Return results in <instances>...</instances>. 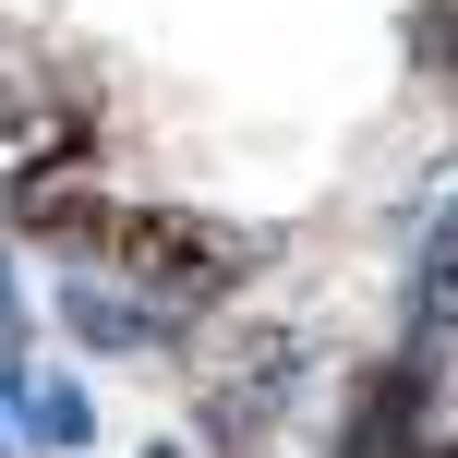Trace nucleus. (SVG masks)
Instances as JSON below:
<instances>
[{"label": "nucleus", "mask_w": 458, "mask_h": 458, "mask_svg": "<svg viewBox=\"0 0 458 458\" xmlns=\"http://www.w3.org/2000/svg\"><path fill=\"white\" fill-rule=\"evenodd\" d=\"M24 217H37L48 242H85V253H97L85 277H121V290H133L157 326H182V314H206V301H229V290H242V266H253V253L229 242L217 217H182V206H97V193H24Z\"/></svg>", "instance_id": "1"}, {"label": "nucleus", "mask_w": 458, "mask_h": 458, "mask_svg": "<svg viewBox=\"0 0 458 458\" xmlns=\"http://www.w3.org/2000/svg\"><path fill=\"white\" fill-rule=\"evenodd\" d=\"M446 326H458V206L435 217V242H422V314H411V362H422V374H435Z\"/></svg>", "instance_id": "2"}, {"label": "nucleus", "mask_w": 458, "mask_h": 458, "mask_svg": "<svg viewBox=\"0 0 458 458\" xmlns=\"http://www.w3.org/2000/svg\"><path fill=\"white\" fill-rule=\"evenodd\" d=\"M24 411H37L48 446H85V398H72V386H24Z\"/></svg>", "instance_id": "3"}, {"label": "nucleus", "mask_w": 458, "mask_h": 458, "mask_svg": "<svg viewBox=\"0 0 458 458\" xmlns=\"http://www.w3.org/2000/svg\"><path fill=\"white\" fill-rule=\"evenodd\" d=\"M0 374L24 386V301H13V266H0Z\"/></svg>", "instance_id": "4"}, {"label": "nucleus", "mask_w": 458, "mask_h": 458, "mask_svg": "<svg viewBox=\"0 0 458 458\" xmlns=\"http://www.w3.org/2000/svg\"><path fill=\"white\" fill-rule=\"evenodd\" d=\"M422 48H435V61H446V85H458V0H435V13H422Z\"/></svg>", "instance_id": "5"}, {"label": "nucleus", "mask_w": 458, "mask_h": 458, "mask_svg": "<svg viewBox=\"0 0 458 458\" xmlns=\"http://www.w3.org/2000/svg\"><path fill=\"white\" fill-rule=\"evenodd\" d=\"M0 458H13V435H0Z\"/></svg>", "instance_id": "6"}, {"label": "nucleus", "mask_w": 458, "mask_h": 458, "mask_svg": "<svg viewBox=\"0 0 458 458\" xmlns=\"http://www.w3.org/2000/svg\"><path fill=\"white\" fill-rule=\"evenodd\" d=\"M157 458H169V446H157Z\"/></svg>", "instance_id": "7"}]
</instances>
